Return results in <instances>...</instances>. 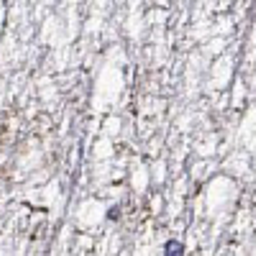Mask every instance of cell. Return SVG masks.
<instances>
[{"label": "cell", "mask_w": 256, "mask_h": 256, "mask_svg": "<svg viewBox=\"0 0 256 256\" xmlns=\"http://www.w3.org/2000/svg\"><path fill=\"white\" fill-rule=\"evenodd\" d=\"M182 254H184V246L180 241H169L164 246V256H182Z\"/></svg>", "instance_id": "6da1fadb"}]
</instances>
